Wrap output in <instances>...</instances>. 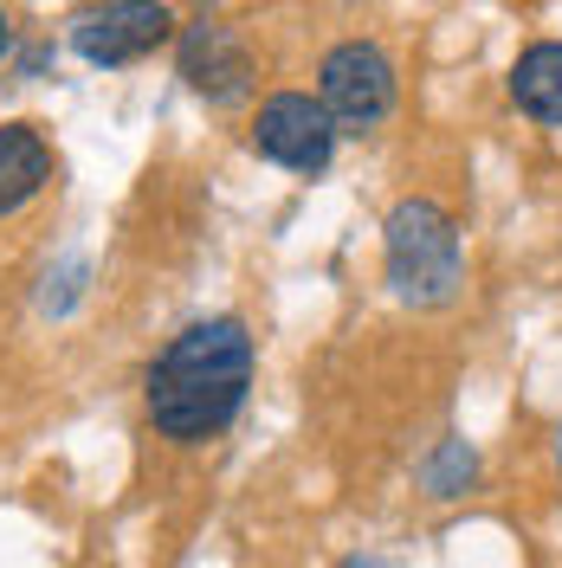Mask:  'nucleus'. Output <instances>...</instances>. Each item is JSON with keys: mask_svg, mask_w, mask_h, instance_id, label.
I'll use <instances>...</instances> for the list:
<instances>
[{"mask_svg": "<svg viewBox=\"0 0 562 568\" xmlns=\"http://www.w3.org/2000/svg\"><path fill=\"white\" fill-rule=\"evenodd\" d=\"M252 149L265 162L291 169V175H323L330 155H337V123H330V110L317 104V98L279 91V98H265L259 116H252Z\"/></svg>", "mask_w": 562, "mask_h": 568, "instance_id": "5", "label": "nucleus"}, {"mask_svg": "<svg viewBox=\"0 0 562 568\" xmlns=\"http://www.w3.org/2000/svg\"><path fill=\"white\" fill-rule=\"evenodd\" d=\"M181 78H188L208 104H233V98H247V84H252V59H247V45L233 39V27L194 20V27L181 33Z\"/></svg>", "mask_w": 562, "mask_h": 568, "instance_id": "6", "label": "nucleus"}, {"mask_svg": "<svg viewBox=\"0 0 562 568\" xmlns=\"http://www.w3.org/2000/svg\"><path fill=\"white\" fill-rule=\"evenodd\" d=\"M323 98L317 104L330 110V123H337V136L350 130V136H369L375 123H388V110H394V65H388L382 45H369V39H350V45H337L330 59H323Z\"/></svg>", "mask_w": 562, "mask_h": 568, "instance_id": "3", "label": "nucleus"}, {"mask_svg": "<svg viewBox=\"0 0 562 568\" xmlns=\"http://www.w3.org/2000/svg\"><path fill=\"white\" fill-rule=\"evenodd\" d=\"M511 98L536 123H562V39H536L511 65Z\"/></svg>", "mask_w": 562, "mask_h": 568, "instance_id": "8", "label": "nucleus"}, {"mask_svg": "<svg viewBox=\"0 0 562 568\" xmlns=\"http://www.w3.org/2000/svg\"><path fill=\"white\" fill-rule=\"evenodd\" d=\"M0 52H7V20H0Z\"/></svg>", "mask_w": 562, "mask_h": 568, "instance_id": "11", "label": "nucleus"}, {"mask_svg": "<svg viewBox=\"0 0 562 568\" xmlns=\"http://www.w3.org/2000/svg\"><path fill=\"white\" fill-rule=\"evenodd\" d=\"M337 568H388L382 556H350V562H337Z\"/></svg>", "mask_w": 562, "mask_h": 568, "instance_id": "10", "label": "nucleus"}, {"mask_svg": "<svg viewBox=\"0 0 562 568\" xmlns=\"http://www.w3.org/2000/svg\"><path fill=\"white\" fill-rule=\"evenodd\" d=\"M388 284L408 304H446L459 291V226L440 201H401L388 213Z\"/></svg>", "mask_w": 562, "mask_h": 568, "instance_id": "2", "label": "nucleus"}, {"mask_svg": "<svg viewBox=\"0 0 562 568\" xmlns=\"http://www.w3.org/2000/svg\"><path fill=\"white\" fill-rule=\"evenodd\" d=\"M175 33V13L162 7V0H98V7H84L78 13V27H71V45H78V59L84 65H137L149 59L155 45H169Z\"/></svg>", "mask_w": 562, "mask_h": 568, "instance_id": "4", "label": "nucleus"}, {"mask_svg": "<svg viewBox=\"0 0 562 568\" xmlns=\"http://www.w3.org/2000/svg\"><path fill=\"white\" fill-rule=\"evenodd\" d=\"M465 478H472V453H465V439H446V446H440V459L426 465V485H433L440 497H453Z\"/></svg>", "mask_w": 562, "mask_h": 568, "instance_id": "9", "label": "nucleus"}, {"mask_svg": "<svg viewBox=\"0 0 562 568\" xmlns=\"http://www.w3.org/2000/svg\"><path fill=\"white\" fill-rule=\"evenodd\" d=\"M252 388V336L240 317H213L181 329L169 349L149 362L142 382V407L162 439L175 446H201L213 433H227L233 414L247 407Z\"/></svg>", "mask_w": 562, "mask_h": 568, "instance_id": "1", "label": "nucleus"}, {"mask_svg": "<svg viewBox=\"0 0 562 568\" xmlns=\"http://www.w3.org/2000/svg\"><path fill=\"white\" fill-rule=\"evenodd\" d=\"M52 181V149L33 123H7L0 130V220L39 201V187Z\"/></svg>", "mask_w": 562, "mask_h": 568, "instance_id": "7", "label": "nucleus"}]
</instances>
